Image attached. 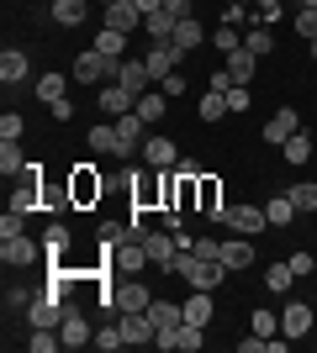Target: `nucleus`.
I'll return each instance as SVG.
<instances>
[{
  "mask_svg": "<svg viewBox=\"0 0 317 353\" xmlns=\"http://www.w3.org/2000/svg\"><path fill=\"white\" fill-rule=\"evenodd\" d=\"M175 274H180V280L191 285V290H222V280H227V264H222V259H201V253L191 248V253H180Z\"/></svg>",
  "mask_w": 317,
  "mask_h": 353,
  "instance_id": "1",
  "label": "nucleus"
},
{
  "mask_svg": "<svg viewBox=\"0 0 317 353\" xmlns=\"http://www.w3.org/2000/svg\"><path fill=\"white\" fill-rule=\"evenodd\" d=\"M117 69H122V59H106L101 48H85L75 59V69H69V79L75 85H117Z\"/></svg>",
  "mask_w": 317,
  "mask_h": 353,
  "instance_id": "2",
  "label": "nucleus"
},
{
  "mask_svg": "<svg viewBox=\"0 0 317 353\" xmlns=\"http://www.w3.org/2000/svg\"><path fill=\"white\" fill-rule=\"evenodd\" d=\"M222 227H233L238 237H259L265 227H270V216H265V206H222Z\"/></svg>",
  "mask_w": 317,
  "mask_h": 353,
  "instance_id": "3",
  "label": "nucleus"
},
{
  "mask_svg": "<svg viewBox=\"0 0 317 353\" xmlns=\"http://www.w3.org/2000/svg\"><path fill=\"white\" fill-rule=\"evenodd\" d=\"M111 306H117V311H148L153 306V290L137 280V274H122L117 290H111Z\"/></svg>",
  "mask_w": 317,
  "mask_h": 353,
  "instance_id": "4",
  "label": "nucleus"
},
{
  "mask_svg": "<svg viewBox=\"0 0 317 353\" xmlns=\"http://www.w3.org/2000/svg\"><path fill=\"white\" fill-rule=\"evenodd\" d=\"M117 327H122V338H127V348H148V343L159 338V327H153L148 311H122Z\"/></svg>",
  "mask_w": 317,
  "mask_h": 353,
  "instance_id": "5",
  "label": "nucleus"
},
{
  "mask_svg": "<svg viewBox=\"0 0 317 353\" xmlns=\"http://www.w3.org/2000/svg\"><path fill=\"white\" fill-rule=\"evenodd\" d=\"M59 332H64V348H90L95 343V332H90V316L69 301V311H64V322H59Z\"/></svg>",
  "mask_w": 317,
  "mask_h": 353,
  "instance_id": "6",
  "label": "nucleus"
},
{
  "mask_svg": "<svg viewBox=\"0 0 317 353\" xmlns=\"http://www.w3.org/2000/svg\"><path fill=\"white\" fill-rule=\"evenodd\" d=\"M312 316H317V306L286 301V306H280V332H286V338H307V332H312Z\"/></svg>",
  "mask_w": 317,
  "mask_h": 353,
  "instance_id": "7",
  "label": "nucleus"
},
{
  "mask_svg": "<svg viewBox=\"0 0 317 353\" xmlns=\"http://www.w3.org/2000/svg\"><path fill=\"white\" fill-rule=\"evenodd\" d=\"M180 48L175 43H148V53H143V63H148V74H153V85H159V79H164V74H175L180 69Z\"/></svg>",
  "mask_w": 317,
  "mask_h": 353,
  "instance_id": "8",
  "label": "nucleus"
},
{
  "mask_svg": "<svg viewBox=\"0 0 317 353\" xmlns=\"http://www.w3.org/2000/svg\"><path fill=\"white\" fill-rule=\"evenodd\" d=\"M143 127H148V121L137 117V111L117 117V159H133V153H137V143H148V137H143Z\"/></svg>",
  "mask_w": 317,
  "mask_h": 353,
  "instance_id": "9",
  "label": "nucleus"
},
{
  "mask_svg": "<svg viewBox=\"0 0 317 353\" xmlns=\"http://www.w3.org/2000/svg\"><path fill=\"white\" fill-rule=\"evenodd\" d=\"M117 85H122V90H133V95H148V90H153V74H148V63H143V59H122V69H117Z\"/></svg>",
  "mask_w": 317,
  "mask_h": 353,
  "instance_id": "10",
  "label": "nucleus"
},
{
  "mask_svg": "<svg viewBox=\"0 0 317 353\" xmlns=\"http://www.w3.org/2000/svg\"><path fill=\"white\" fill-rule=\"evenodd\" d=\"M37 253H43V248H37V243H32L27 232H21V237H0V259H6L11 269H27L32 259H37Z\"/></svg>",
  "mask_w": 317,
  "mask_h": 353,
  "instance_id": "11",
  "label": "nucleus"
},
{
  "mask_svg": "<svg viewBox=\"0 0 317 353\" xmlns=\"http://www.w3.org/2000/svg\"><path fill=\"white\" fill-rule=\"evenodd\" d=\"M291 132H302V117H296L291 105H280V111H275V117L265 121V143H275V148H280Z\"/></svg>",
  "mask_w": 317,
  "mask_h": 353,
  "instance_id": "12",
  "label": "nucleus"
},
{
  "mask_svg": "<svg viewBox=\"0 0 317 353\" xmlns=\"http://www.w3.org/2000/svg\"><path fill=\"white\" fill-rule=\"evenodd\" d=\"M143 163H148V169H175V163H180V148L169 143V137H148V143H143Z\"/></svg>",
  "mask_w": 317,
  "mask_h": 353,
  "instance_id": "13",
  "label": "nucleus"
},
{
  "mask_svg": "<svg viewBox=\"0 0 317 353\" xmlns=\"http://www.w3.org/2000/svg\"><path fill=\"white\" fill-rule=\"evenodd\" d=\"M222 264H227V274H238V269H249V264H254V243L233 232V237L222 243Z\"/></svg>",
  "mask_w": 317,
  "mask_h": 353,
  "instance_id": "14",
  "label": "nucleus"
},
{
  "mask_svg": "<svg viewBox=\"0 0 317 353\" xmlns=\"http://www.w3.org/2000/svg\"><path fill=\"white\" fill-rule=\"evenodd\" d=\"M27 74H32V63H27L21 48H6V53H0V85H21Z\"/></svg>",
  "mask_w": 317,
  "mask_h": 353,
  "instance_id": "15",
  "label": "nucleus"
},
{
  "mask_svg": "<svg viewBox=\"0 0 317 353\" xmlns=\"http://www.w3.org/2000/svg\"><path fill=\"white\" fill-rule=\"evenodd\" d=\"M106 27H117V32H137V27H143V11H137L133 0H117V6H106Z\"/></svg>",
  "mask_w": 317,
  "mask_h": 353,
  "instance_id": "16",
  "label": "nucleus"
},
{
  "mask_svg": "<svg viewBox=\"0 0 317 353\" xmlns=\"http://www.w3.org/2000/svg\"><path fill=\"white\" fill-rule=\"evenodd\" d=\"M133 111H137L143 121H148V127H159V121H164V111H169V95H164L159 85H153L148 95H137V105H133Z\"/></svg>",
  "mask_w": 317,
  "mask_h": 353,
  "instance_id": "17",
  "label": "nucleus"
},
{
  "mask_svg": "<svg viewBox=\"0 0 317 353\" xmlns=\"http://www.w3.org/2000/svg\"><path fill=\"white\" fill-rule=\"evenodd\" d=\"M222 69H227V79H233V85H249V79H254V69H259V59L249 53V48H238V53H227V59H222Z\"/></svg>",
  "mask_w": 317,
  "mask_h": 353,
  "instance_id": "18",
  "label": "nucleus"
},
{
  "mask_svg": "<svg viewBox=\"0 0 317 353\" xmlns=\"http://www.w3.org/2000/svg\"><path fill=\"white\" fill-rule=\"evenodd\" d=\"M133 105H137V95H133V90H122V85H106V90H101V111H106L111 121H117V117H127Z\"/></svg>",
  "mask_w": 317,
  "mask_h": 353,
  "instance_id": "19",
  "label": "nucleus"
},
{
  "mask_svg": "<svg viewBox=\"0 0 317 353\" xmlns=\"http://www.w3.org/2000/svg\"><path fill=\"white\" fill-rule=\"evenodd\" d=\"M148 316H153V327L164 332V327H180V322H185V306H180V301H164V295H153Z\"/></svg>",
  "mask_w": 317,
  "mask_h": 353,
  "instance_id": "20",
  "label": "nucleus"
},
{
  "mask_svg": "<svg viewBox=\"0 0 317 353\" xmlns=\"http://www.w3.org/2000/svg\"><path fill=\"white\" fill-rule=\"evenodd\" d=\"M175 16L169 11H153V16H143V32H148V43H175Z\"/></svg>",
  "mask_w": 317,
  "mask_h": 353,
  "instance_id": "21",
  "label": "nucleus"
},
{
  "mask_svg": "<svg viewBox=\"0 0 317 353\" xmlns=\"http://www.w3.org/2000/svg\"><path fill=\"white\" fill-rule=\"evenodd\" d=\"M201 43H206V27H201L196 16H185L180 27H175V48H180V53H196Z\"/></svg>",
  "mask_w": 317,
  "mask_h": 353,
  "instance_id": "22",
  "label": "nucleus"
},
{
  "mask_svg": "<svg viewBox=\"0 0 317 353\" xmlns=\"http://www.w3.org/2000/svg\"><path fill=\"white\" fill-rule=\"evenodd\" d=\"M90 16V0H53V21L59 27H79Z\"/></svg>",
  "mask_w": 317,
  "mask_h": 353,
  "instance_id": "23",
  "label": "nucleus"
},
{
  "mask_svg": "<svg viewBox=\"0 0 317 353\" xmlns=\"http://www.w3.org/2000/svg\"><path fill=\"white\" fill-rule=\"evenodd\" d=\"M0 174H6V179L27 174V153H21V143H0Z\"/></svg>",
  "mask_w": 317,
  "mask_h": 353,
  "instance_id": "24",
  "label": "nucleus"
},
{
  "mask_svg": "<svg viewBox=\"0 0 317 353\" xmlns=\"http://www.w3.org/2000/svg\"><path fill=\"white\" fill-rule=\"evenodd\" d=\"M69 85H75V79H64V74L53 69V74H43V79H37L32 90H37V101H48V105H53V101H64V95H69Z\"/></svg>",
  "mask_w": 317,
  "mask_h": 353,
  "instance_id": "25",
  "label": "nucleus"
},
{
  "mask_svg": "<svg viewBox=\"0 0 317 353\" xmlns=\"http://www.w3.org/2000/svg\"><path fill=\"white\" fill-rule=\"evenodd\" d=\"M180 306H185V322H196V327H206V322H211V290H196V295H185Z\"/></svg>",
  "mask_w": 317,
  "mask_h": 353,
  "instance_id": "26",
  "label": "nucleus"
},
{
  "mask_svg": "<svg viewBox=\"0 0 317 353\" xmlns=\"http://www.w3.org/2000/svg\"><path fill=\"white\" fill-rule=\"evenodd\" d=\"M265 216H270V227H291V221H296V206H291V195H286V190L270 195V201H265Z\"/></svg>",
  "mask_w": 317,
  "mask_h": 353,
  "instance_id": "27",
  "label": "nucleus"
},
{
  "mask_svg": "<svg viewBox=\"0 0 317 353\" xmlns=\"http://www.w3.org/2000/svg\"><path fill=\"white\" fill-rule=\"evenodd\" d=\"M69 195L85 206V201H95V195H101V179H95L90 169H75V179H69Z\"/></svg>",
  "mask_w": 317,
  "mask_h": 353,
  "instance_id": "28",
  "label": "nucleus"
},
{
  "mask_svg": "<svg viewBox=\"0 0 317 353\" xmlns=\"http://www.w3.org/2000/svg\"><path fill=\"white\" fill-rule=\"evenodd\" d=\"M95 48H101L106 59H122V53H127V32H117V27H101V32H95Z\"/></svg>",
  "mask_w": 317,
  "mask_h": 353,
  "instance_id": "29",
  "label": "nucleus"
},
{
  "mask_svg": "<svg viewBox=\"0 0 317 353\" xmlns=\"http://www.w3.org/2000/svg\"><path fill=\"white\" fill-rule=\"evenodd\" d=\"M286 195H291V206H296V211H317V179H296Z\"/></svg>",
  "mask_w": 317,
  "mask_h": 353,
  "instance_id": "30",
  "label": "nucleus"
},
{
  "mask_svg": "<svg viewBox=\"0 0 317 353\" xmlns=\"http://www.w3.org/2000/svg\"><path fill=\"white\" fill-rule=\"evenodd\" d=\"M280 153H286V163H307V159H312V137H307V132H291L286 143H280Z\"/></svg>",
  "mask_w": 317,
  "mask_h": 353,
  "instance_id": "31",
  "label": "nucleus"
},
{
  "mask_svg": "<svg viewBox=\"0 0 317 353\" xmlns=\"http://www.w3.org/2000/svg\"><path fill=\"white\" fill-rule=\"evenodd\" d=\"M64 248H69V227H59V221H53V227L43 232V253L53 259V264H59V259H64Z\"/></svg>",
  "mask_w": 317,
  "mask_h": 353,
  "instance_id": "32",
  "label": "nucleus"
},
{
  "mask_svg": "<svg viewBox=\"0 0 317 353\" xmlns=\"http://www.w3.org/2000/svg\"><path fill=\"white\" fill-rule=\"evenodd\" d=\"M196 201H201L206 216H222V190H217V179H201V185H196Z\"/></svg>",
  "mask_w": 317,
  "mask_h": 353,
  "instance_id": "33",
  "label": "nucleus"
},
{
  "mask_svg": "<svg viewBox=\"0 0 317 353\" xmlns=\"http://www.w3.org/2000/svg\"><path fill=\"white\" fill-rule=\"evenodd\" d=\"M291 280H296V274H291V264H270V269H265V285H270V295H286Z\"/></svg>",
  "mask_w": 317,
  "mask_h": 353,
  "instance_id": "34",
  "label": "nucleus"
},
{
  "mask_svg": "<svg viewBox=\"0 0 317 353\" xmlns=\"http://www.w3.org/2000/svg\"><path fill=\"white\" fill-rule=\"evenodd\" d=\"M243 48H249V53H254V59H265V53H270V48H275L270 27H254V32H243Z\"/></svg>",
  "mask_w": 317,
  "mask_h": 353,
  "instance_id": "35",
  "label": "nucleus"
},
{
  "mask_svg": "<svg viewBox=\"0 0 317 353\" xmlns=\"http://www.w3.org/2000/svg\"><path fill=\"white\" fill-rule=\"evenodd\" d=\"M227 111V90H206L201 95V121H217Z\"/></svg>",
  "mask_w": 317,
  "mask_h": 353,
  "instance_id": "36",
  "label": "nucleus"
},
{
  "mask_svg": "<svg viewBox=\"0 0 317 353\" xmlns=\"http://www.w3.org/2000/svg\"><path fill=\"white\" fill-rule=\"evenodd\" d=\"M254 332H259V338H275V332H280V311L259 306V311H254Z\"/></svg>",
  "mask_w": 317,
  "mask_h": 353,
  "instance_id": "37",
  "label": "nucleus"
},
{
  "mask_svg": "<svg viewBox=\"0 0 317 353\" xmlns=\"http://www.w3.org/2000/svg\"><path fill=\"white\" fill-rule=\"evenodd\" d=\"M211 43L222 48V59H227V53H238V48H243V37H238V27H227V21H222V27L211 32Z\"/></svg>",
  "mask_w": 317,
  "mask_h": 353,
  "instance_id": "38",
  "label": "nucleus"
},
{
  "mask_svg": "<svg viewBox=\"0 0 317 353\" xmlns=\"http://www.w3.org/2000/svg\"><path fill=\"white\" fill-rule=\"evenodd\" d=\"M90 148L95 153H117V121L111 127H90Z\"/></svg>",
  "mask_w": 317,
  "mask_h": 353,
  "instance_id": "39",
  "label": "nucleus"
},
{
  "mask_svg": "<svg viewBox=\"0 0 317 353\" xmlns=\"http://www.w3.org/2000/svg\"><path fill=\"white\" fill-rule=\"evenodd\" d=\"M95 348H101V353H117V348H127L122 327H117V322H111V327H101V332H95Z\"/></svg>",
  "mask_w": 317,
  "mask_h": 353,
  "instance_id": "40",
  "label": "nucleus"
},
{
  "mask_svg": "<svg viewBox=\"0 0 317 353\" xmlns=\"http://www.w3.org/2000/svg\"><path fill=\"white\" fill-rule=\"evenodd\" d=\"M21 132H27V121L16 117V111H6L0 117V143H21Z\"/></svg>",
  "mask_w": 317,
  "mask_h": 353,
  "instance_id": "41",
  "label": "nucleus"
},
{
  "mask_svg": "<svg viewBox=\"0 0 317 353\" xmlns=\"http://www.w3.org/2000/svg\"><path fill=\"white\" fill-rule=\"evenodd\" d=\"M249 105H254V95H249V85H227V111H233V117H243Z\"/></svg>",
  "mask_w": 317,
  "mask_h": 353,
  "instance_id": "42",
  "label": "nucleus"
},
{
  "mask_svg": "<svg viewBox=\"0 0 317 353\" xmlns=\"http://www.w3.org/2000/svg\"><path fill=\"white\" fill-rule=\"evenodd\" d=\"M296 32H302V43H312V37H317V11H312V6L296 11Z\"/></svg>",
  "mask_w": 317,
  "mask_h": 353,
  "instance_id": "43",
  "label": "nucleus"
},
{
  "mask_svg": "<svg viewBox=\"0 0 317 353\" xmlns=\"http://www.w3.org/2000/svg\"><path fill=\"white\" fill-rule=\"evenodd\" d=\"M286 264H291V274H296V280H307V274H317V259H312V253H291Z\"/></svg>",
  "mask_w": 317,
  "mask_h": 353,
  "instance_id": "44",
  "label": "nucleus"
},
{
  "mask_svg": "<svg viewBox=\"0 0 317 353\" xmlns=\"http://www.w3.org/2000/svg\"><path fill=\"white\" fill-rule=\"evenodd\" d=\"M254 11H259V27H270V21H280L286 6H280V0H254Z\"/></svg>",
  "mask_w": 317,
  "mask_h": 353,
  "instance_id": "45",
  "label": "nucleus"
},
{
  "mask_svg": "<svg viewBox=\"0 0 317 353\" xmlns=\"http://www.w3.org/2000/svg\"><path fill=\"white\" fill-rule=\"evenodd\" d=\"M127 232H133V227H122V221H106V227H101V248H117Z\"/></svg>",
  "mask_w": 317,
  "mask_h": 353,
  "instance_id": "46",
  "label": "nucleus"
},
{
  "mask_svg": "<svg viewBox=\"0 0 317 353\" xmlns=\"http://www.w3.org/2000/svg\"><path fill=\"white\" fill-rule=\"evenodd\" d=\"M159 90H164L169 101H180V95H185V74H180V69H175V74H164V79H159Z\"/></svg>",
  "mask_w": 317,
  "mask_h": 353,
  "instance_id": "47",
  "label": "nucleus"
},
{
  "mask_svg": "<svg viewBox=\"0 0 317 353\" xmlns=\"http://www.w3.org/2000/svg\"><path fill=\"white\" fill-rule=\"evenodd\" d=\"M0 237H21V211L6 206V216H0Z\"/></svg>",
  "mask_w": 317,
  "mask_h": 353,
  "instance_id": "48",
  "label": "nucleus"
},
{
  "mask_svg": "<svg viewBox=\"0 0 317 353\" xmlns=\"http://www.w3.org/2000/svg\"><path fill=\"white\" fill-rule=\"evenodd\" d=\"M164 11L175 16V21H185V16H196V0H164Z\"/></svg>",
  "mask_w": 317,
  "mask_h": 353,
  "instance_id": "49",
  "label": "nucleus"
},
{
  "mask_svg": "<svg viewBox=\"0 0 317 353\" xmlns=\"http://www.w3.org/2000/svg\"><path fill=\"white\" fill-rule=\"evenodd\" d=\"M196 253L201 259H222V243H217V237H196Z\"/></svg>",
  "mask_w": 317,
  "mask_h": 353,
  "instance_id": "50",
  "label": "nucleus"
},
{
  "mask_svg": "<svg viewBox=\"0 0 317 353\" xmlns=\"http://www.w3.org/2000/svg\"><path fill=\"white\" fill-rule=\"evenodd\" d=\"M32 195H37V190H32V185H21V190L11 195V211H21V216H27V206H32Z\"/></svg>",
  "mask_w": 317,
  "mask_h": 353,
  "instance_id": "51",
  "label": "nucleus"
},
{
  "mask_svg": "<svg viewBox=\"0 0 317 353\" xmlns=\"http://www.w3.org/2000/svg\"><path fill=\"white\" fill-rule=\"evenodd\" d=\"M265 343H270V338H259V332H254V338L238 343V353H265Z\"/></svg>",
  "mask_w": 317,
  "mask_h": 353,
  "instance_id": "52",
  "label": "nucleus"
},
{
  "mask_svg": "<svg viewBox=\"0 0 317 353\" xmlns=\"http://www.w3.org/2000/svg\"><path fill=\"white\" fill-rule=\"evenodd\" d=\"M53 117L69 121V117H75V101H69V95H64V101H53Z\"/></svg>",
  "mask_w": 317,
  "mask_h": 353,
  "instance_id": "53",
  "label": "nucleus"
},
{
  "mask_svg": "<svg viewBox=\"0 0 317 353\" xmlns=\"http://www.w3.org/2000/svg\"><path fill=\"white\" fill-rule=\"evenodd\" d=\"M133 6H137V11H143V16H153V11H164V0H133Z\"/></svg>",
  "mask_w": 317,
  "mask_h": 353,
  "instance_id": "54",
  "label": "nucleus"
},
{
  "mask_svg": "<svg viewBox=\"0 0 317 353\" xmlns=\"http://www.w3.org/2000/svg\"><path fill=\"white\" fill-rule=\"evenodd\" d=\"M307 48H312V63H317V37H312V43H307Z\"/></svg>",
  "mask_w": 317,
  "mask_h": 353,
  "instance_id": "55",
  "label": "nucleus"
},
{
  "mask_svg": "<svg viewBox=\"0 0 317 353\" xmlns=\"http://www.w3.org/2000/svg\"><path fill=\"white\" fill-rule=\"evenodd\" d=\"M95 6H117V0H95Z\"/></svg>",
  "mask_w": 317,
  "mask_h": 353,
  "instance_id": "56",
  "label": "nucleus"
},
{
  "mask_svg": "<svg viewBox=\"0 0 317 353\" xmlns=\"http://www.w3.org/2000/svg\"><path fill=\"white\" fill-rule=\"evenodd\" d=\"M302 6H312V11H317V0H302Z\"/></svg>",
  "mask_w": 317,
  "mask_h": 353,
  "instance_id": "57",
  "label": "nucleus"
}]
</instances>
